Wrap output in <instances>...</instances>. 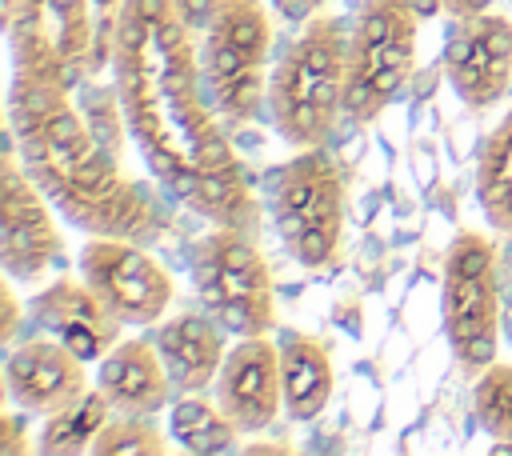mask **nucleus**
<instances>
[{"label":"nucleus","mask_w":512,"mask_h":456,"mask_svg":"<svg viewBox=\"0 0 512 456\" xmlns=\"http://www.w3.org/2000/svg\"><path fill=\"white\" fill-rule=\"evenodd\" d=\"M476 200L492 232L512 236V108L488 132L476 160Z\"/></svg>","instance_id":"nucleus-19"},{"label":"nucleus","mask_w":512,"mask_h":456,"mask_svg":"<svg viewBox=\"0 0 512 456\" xmlns=\"http://www.w3.org/2000/svg\"><path fill=\"white\" fill-rule=\"evenodd\" d=\"M4 32L16 76L72 88L92 52V0H4Z\"/></svg>","instance_id":"nucleus-9"},{"label":"nucleus","mask_w":512,"mask_h":456,"mask_svg":"<svg viewBox=\"0 0 512 456\" xmlns=\"http://www.w3.org/2000/svg\"><path fill=\"white\" fill-rule=\"evenodd\" d=\"M28 316L40 332L64 340L88 364H96L124 336V324L104 308L84 276H56L52 284H44L28 300Z\"/></svg>","instance_id":"nucleus-15"},{"label":"nucleus","mask_w":512,"mask_h":456,"mask_svg":"<svg viewBox=\"0 0 512 456\" xmlns=\"http://www.w3.org/2000/svg\"><path fill=\"white\" fill-rule=\"evenodd\" d=\"M80 276L124 328L160 324L176 296L172 272L140 240L124 236H88L80 248Z\"/></svg>","instance_id":"nucleus-11"},{"label":"nucleus","mask_w":512,"mask_h":456,"mask_svg":"<svg viewBox=\"0 0 512 456\" xmlns=\"http://www.w3.org/2000/svg\"><path fill=\"white\" fill-rule=\"evenodd\" d=\"M452 20H464V16H480L492 8V0H436Z\"/></svg>","instance_id":"nucleus-25"},{"label":"nucleus","mask_w":512,"mask_h":456,"mask_svg":"<svg viewBox=\"0 0 512 456\" xmlns=\"http://www.w3.org/2000/svg\"><path fill=\"white\" fill-rule=\"evenodd\" d=\"M96 388L108 396L116 412H144V416L164 412L176 396V384L152 336H120L96 360Z\"/></svg>","instance_id":"nucleus-17"},{"label":"nucleus","mask_w":512,"mask_h":456,"mask_svg":"<svg viewBox=\"0 0 512 456\" xmlns=\"http://www.w3.org/2000/svg\"><path fill=\"white\" fill-rule=\"evenodd\" d=\"M0 268L12 284H40L52 268L68 260L64 236L56 224V204L44 196V188L28 176L12 136L0 160Z\"/></svg>","instance_id":"nucleus-10"},{"label":"nucleus","mask_w":512,"mask_h":456,"mask_svg":"<svg viewBox=\"0 0 512 456\" xmlns=\"http://www.w3.org/2000/svg\"><path fill=\"white\" fill-rule=\"evenodd\" d=\"M216 404L240 428V436H256L284 412L280 384V344L268 336H240L212 384Z\"/></svg>","instance_id":"nucleus-14"},{"label":"nucleus","mask_w":512,"mask_h":456,"mask_svg":"<svg viewBox=\"0 0 512 456\" xmlns=\"http://www.w3.org/2000/svg\"><path fill=\"white\" fill-rule=\"evenodd\" d=\"M148 336L156 340L176 392H212L216 372L228 356V348H224L228 332L204 304L164 316L160 324H152Z\"/></svg>","instance_id":"nucleus-16"},{"label":"nucleus","mask_w":512,"mask_h":456,"mask_svg":"<svg viewBox=\"0 0 512 456\" xmlns=\"http://www.w3.org/2000/svg\"><path fill=\"white\" fill-rule=\"evenodd\" d=\"M172 432L156 424V416L144 412H112L108 424L100 428L92 452L96 456H164Z\"/></svg>","instance_id":"nucleus-22"},{"label":"nucleus","mask_w":512,"mask_h":456,"mask_svg":"<svg viewBox=\"0 0 512 456\" xmlns=\"http://www.w3.org/2000/svg\"><path fill=\"white\" fill-rule=\"evenodd\" d=\"M440 324L444 340L460 368L480 372L496 360L500 344V276H496V244L460 228L444 256L440 276Z\"/></svg>","instance_id":"nucleus-7"},{"label":"nucleus","mask_w":512,"mask_h":456,"mask_svg":"<svg viewBox=\"0 0 512 456\" xmlns=\"http://www.w3.org/2000/svg\"><path fill=\"white\" fill-rule=\"evenodd\" d=\"M4 392L24 416H52L88 392V360H80L64 340L36 332L8 348Z\"/></svg>","instance_id":"nucleus-13"},{"label":"nucleus","mask_w":512,"mask_h":456,"mask_svg":"<svg viewBox=\"0 0 512 456\" xmlns=\"http://www.w3.org/2000/svg\"><path fill=\"white\" fill-rule=\"evenodd\" d=\"M116 408L108 404V396L100 388H88L80 400H72L68 408L44 416V428L36 436V448L48 456H64V452H92L100 428L108 424Z\"/></svg>","instance_id":"nucleus-21"},{"label":"nucleus","mask_w":512,"mask_h":456,"mask_svg":"<svg viewBox=\"0 0 512 456\" xmlns=\"http://www.w3.org/2000/svg\"><path fill=\"white\" fill-rule=\"evenodd\" d=\"M444 76L468 108L500 104L512 92V20L492 8L456 20L444 44Z\"/></svg>","instance_id":"nucleus-12"},{"label":"nucleus","mask_w":512,"mask_h":456,"mask_svg":"<svg viewBox=\"0 0 512 456\" xmlns=\"http://www.w3.org/2000/svg\"><path fill=\"white\" fill-rule=\"evenodd\" d=\"M168 432L184 452H228L240 436L212 392H176L168 404Z\"/></svg>","instance_id":"nucleus-20"},{"label":"nucleus","mask_w":512,"mask_h":456,"mask_svg":"<svg viewBox=\"0 0 512 456\" xmlns=\"http://www.w3.org/2000/svg\"><path fill=\"white\" fill-rule=\"evenodd\" d=\"M272 224L300 268H328L344 236V176L328 148H300L272 184Z\"/></svg>","instance_id":"nucleus-6"},{"label":"nucleus","mask_w":512,"mask_h":456,"mask_svg":"<svg viewBox=\"0 0 512 456\" xmlns=\"http://www.w3.org/2000/svg\"><path fill=\"white\" fill-rule=\"evenodd\" d=\"M8 136L44 188L56 212L84 236L152 240L160 232V208L152 192L120 168L68 88L16 76L8 92Z\"/></svg>","instance_id":"nucleus-2"},{"label":"nucleus","mask_w":512,"mask_h":456,"mask_svg":"<svg viewBox=\"0 0 512 456\" xmlns=\"http://www.w3.org/2000/svg\"><path fill=\"white\" fill-rule=\"evenodd\" d=\"M280 384H284V412L288 420H316L336 388V368H332V352L324 340L288 328L280 340Z\"/></svg>","instance_id":"nucleus-18"},{"label":"nucleus","mask_w":512,"mask_h":456,"mask_svg":"<svg viewBox=\"0 0 512 456\" xmlns=\"http://www.w3.org/2000/svg\"><path fill=\"white\" fill-rule=\"evenodd\" d=\"M348 96V24L332 12H316L276 56L268 76L272 128L292 148L328 144Z\"/></svg>","instance_id":"nucleus-3"},{"label":"nucleus","mask_w":512,"mask_h":456,"mask_svg":"<svg viewBox=\"0 0 512 456\" xmlns=\"http://www.w3.org/2000/svg\"><path fill=\"white\" fill-rule=\"evenodd\" d=\"M192 288L228 336H272L276 284L260 240L240 228H208L192 244Z\"/></svg>","instance_id":"nucleus-4"},{"label":"nucleus","mask_w":512,"mask_h":456,"mask_svg":"<svg viewBox=\"0 0 512 456\" xmlns=\"http://www.w3.org/2000/svg\"><path fill=\"white\" fill-rule=\"evenodd\" d=\"M224 4H232V0H176V12H180V20L200 36L208 24H212V16L224 8Z\"/></svg>","instance_id":"nucleus-24"},{"label":"nucleus","mask_w":512,"mask_h":456,"mask_svg":"<svg viewBox=\"0 0 512 456\" xmlns=\"http://www.w3.org/2000/svg\"><path fill=\"white\" fill-rule=\"evenodd\" d=\"M416 36L420 12L412 0H360L348 24V116L372 120L400 96L416 68Z\"/></svg>","instance_id":"nucleus-8"},{"label":"nucleus","mask_w":512,"mask_h":456,"mask_svg":"<svg viewBox=\"0 0 512 456\" xmlns=\"http://www.w3.org/2000/svg\"><path fill=\"white\" fill-rule=\"evenodd\" d=\"M120 120L152 176L216 228L260 236V200L200 76V40L176 0H120L112 20Z\"/></svg>","instance_id":"nucleus-1"},{"label":"nucleus","mask_w":512,"mask_h":456,"mask_svg":"<svg viewBox=\"0 0 512 456\" xmlns=\"http://www.w3.org/2000/svg\"><path fill=\"white\" fill-rule=\"evenodd\" d=\"M472 416L492 440L512 444V364L492 360L472 380Z\"/></svg>","instance_id":"nucleus-23"},{"label":"nucleus","mask_w":512,"mask_h":456,"mask_svg":"<svg viewBox=\"0 0 512 456\" xmlns=\"http://www.w3.org/2000/svg\"><path fill=\"white\" fill-rule=\"evenodd\" d=\"M200 40V76L212 108L224 124H248L268 104V60H272V20L264 0H232Z\"/></svg>","instance_id":"nucleus-5"}]
</instances>
